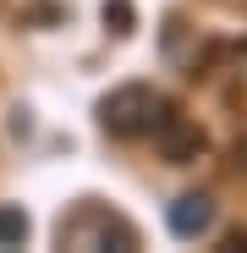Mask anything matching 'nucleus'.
<instances>
[{
    "label": "nucleus",
    "instance_id": "39448f33",
    "mask_svg": "<svg viewBox=\"0 0 247 253\" xmlns=\"http://www.w3.org/2000/svg\"><path fill=\"white\" fill-rule=\"evenodd\" d=\"M105 22H110V33H132V0H105Z\"/></svg>",
    "mask_w": 247,
    "mask_h": 253
},
{
    "label": "nucleus",
    "instance_id": "f257e3e1",
    "mask_svg": "<svg viewBox=\"0 0 247 253\" xmlns=\"http://www.w3.org/2000/svg\"><path fill=\"white\" fill-rule=\"evenodd\" d=\"M165 116H171V105H165L148 83H121V88H110L99 99V126L110 138H143Z\"/></svg>",
    "mask_w": 247,
    "mask_h": 253
},
{
    "label": "nucleus",
    "instance_id": "f03ea898",
    "mask_svg": "<svg viewBox=\"0 0 247 253\" xmlns=\"http://www.w3.org/2000/svg\"><path fill=\"white\" fill-rule=\"evenodd\" d=\"M165 226H171L181 242H198L203 231L214 226V198L209 193H181L171 209H165Z\"/></svg>",
    "mask_w": 247,
    "mask_h": 253
},
{
    "label": "nucleus",
    "instance_id": "423d86ee",
    "mask_svg": "<svg viewBox=\"0 0 247 253\" xmlns=\"http://www.w3.org/2000/svg\"><path fill=\"white\" fill-rule=\"evenodd\" d=\"M236 165H247V143H236Z\"/></svg>",
    "mask_w": 247,
    "mask_h": 253
},
{
    "label": "nucleus",
    "instance_id": "7ed1b4c3",
    "mask_svg": "<svg viewBox=\"0 0 247 253\" xmlns=\"http://www.w3.org/2000/svg\"><path fill=\"white\" fill-rule=\"evenodd\" d=\"M154 132H159V149H165V160H171V165L198 160V154H203V143H209V138H203L192 121H181V116H165Z\"/></svg>",
    "mask_w": 247,
    "mask_h": 253
},
{
    "label": "nucleus",
    "instance_id": "20e7f679",
    "mask_svg": "<svg viewBox=\"0 0 247 253\" xmlns=\"http://www.w3.org/2000/svg\"><path fill=\"white\" fill-rule=\"evenodd\" d=\"M22 242H28V215L17 204H6L0 209V248H22Z\"/></svg>",
    "mask_w": 247,
    "mask_h": 253
}]
</instances>
